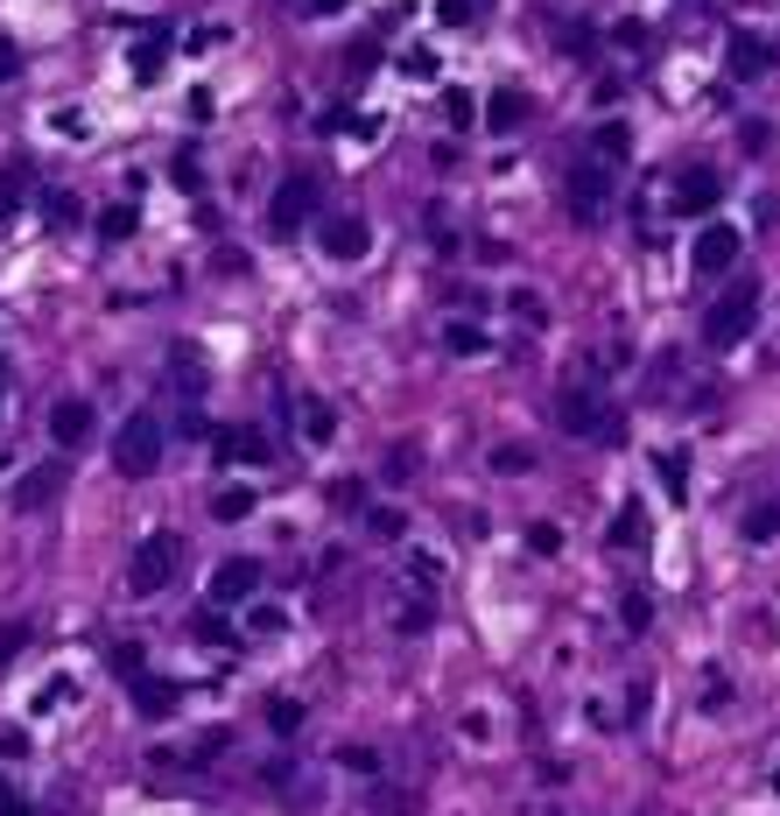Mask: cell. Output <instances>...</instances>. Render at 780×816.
I'll list each match as a JSON object with an SVG mask.
<instances>
[{
  "instance_id": "obj_42",
  "label": "cell",
  "mask_w": 780,
  "mask_h": 816,
  "mask_svg": "<svg viewBox=\"0 0 780 816\" xmlns=\"http://www.w3.org/2000/svg\"><path fill=\"white\" fill-rule=\"evenodd\" d=\"M352 0H302V14H310V22H323V14H345Z\"/></svg>"
},
{
  "instance_id": "obj_38",
  "label": "cell",
  "mask_w": 780,
  "mask_h": 816,
  "mask_svg": "<svg viewBox=\"0 0 780 816\" xmlns=\"http://www.w3.org/2000/svg\"><path fill=\"white\" fill-rule=\"evenodd\" d=\"M513 310H521V317H527V325H542V317H548V310H542V296H535V289H513Z\"/></svg>"
},
{
  "instance_id": "obj_4",
  "label": "cell",
  "mask_w": 780,
  "mask_h": 816,
  "mask_svg": "<svg viewBox=\"0 0 780 816\" xmlns=\"http://www.w3.org/2000/svg\"><path fill=\"white\" fill-rule=\"evenodd\" d=\"M563 198H569V219H584V225H598L605 212H612V162H569V177H563Z\"/></svg>"
},
{
  "instance_id": "obj_1",
  "label": "cell",
  "mask_w": 780,
  "mask_h": 816,
  "mask_svg": "<svg viewBox=\"0 0 780 816\" xmlns=\"http://www.w3.org/2000/svg\"><path fill=\"white\" fill-rule=\"evenodd\" d=\"M177 557H183V542L169 536V528H148V536L135 542V557H127V592L135 598H156L169 577H177Z\"/></svg>"
},
{
  "instance_id": "obj_40",
  "label": "cell",
  "mask_w": 780,
  "mask_h": 816,
  "mask_svg": "<svg viewBox=\"0 0 780 816\" xmlns=\"http://www.w3.org/2000/svg\"><path fill=\"white\" fill-rule=\"evenodd\" d=\"M394 626H402V634H423V626H429V598H415V605H408V613L394 619Z\"/></svg>"
},
{
  "instance_id": "obj_11",
  "label": "cell",
  "mask_w": 780,
  "mask_h": 816,
  "mask_svg": "<svg viewBox=\"0 0 780 816\" xmlns=\"http://www.w3.org/2000/svg\"><path fill=\"white\" fill-rule=\"evenodd\" d=\"M50 444L64 451V458H71V451H85L92 444V402H56L50 409Z\"/></svg>"
},
{
  "instance_id": "obj_5",
  "label": "cell",
  "mask_w": 780,
  "mask_h": 816,
  "mask_svg": "<svg viewBox=\"0 0 780 816\" xmlns=\"http://www.w3.org/2000/svg\"><path fill=\"white\" fill-rule=\"evenodd\" d=\"M556 423L569 436H619V415L605 409V394H591V388H563L556 394Z\"/></svg>"
},
{
  "instance_id": "obj_7",
  "label": "cell",
  "mask_w": 780,
  "mask_h": 816,
  "mask_svg": "<svg viewBox=\"0 0 780 816\" xmlns=\"http://www.w3.org/2000/svg\"><path fill=\"white\" fill-rule=\"evenodd\" d=\"M317 198H323V183H317V177H289V183H281V191H275V204H268V225H275L281 240H289L296 225L317 212Z\"/></svg>"
},
{
  "instance_id": "obj_41",
  "label": "cell",
  "mask_w": 780,
  "mask_h": 816,
  "mask_svg": "<svg viewBox=\"0 0 780 816\" xmlns=\"http://www.w3.org/2000/svg\"><path fill=\"white\" fill-rule=\"evenodd\" d=\"M14 71H22V50H14V43H8V35H0V85H8V78H14Z\"/></svg>"
},
{
  "instance_id": "obj_26",
  "label": "cell",
  "mask_w": 780,
  "mask_h": 816,
  "mask_svg": "<svg viewBox=\"0 0 780 816\" xmlns=\"http://www.w3.org/2000/svg\"><path fill=\"white\" fill-rule=\"evenodd\" d=\"M43 219L56 225V233H71V225H78V219H85V204H78V198H71V191H50V204H43Z\"/></svg>"
},
{
  "instance_id": "obj_17",
  "label": "cell",
  "mask_w": 780,
  "mask_h": 816,
  "mask_svg": "<svg viewBox=\"0 0 780 816\" xmlns=\"http://www.w3.org/2000/svg\"><path fill=\"white\" fill-rule=\"evenodd\" d=\"M527 113H535V106H527V92H492V99H485V120H492V135H513V127H521Z\"/></svg>"
},
{
  "instance_id": "obj_35",
  "label": "cell",
  "mask_w": 780,
  "mask_h": 816,
  "mask_svg": "<svg viewBox=\"0 0 780 816\" xmlns=\"http://www.w3.org/2000/svg\"><path fill=\"white\" fill-rule=\"evenodd\" d=\"M746 536H752V542H773V536H780V515H773V507H759V515L746 521Z\"/></svg>"
},
{
  "instance_id": "obj_14",
  "label": "cell",
  "mask_w": 780,
  "mask_h": 816,
  "mask_svg": "<svg viewBox=\"0 0 780 816\" xmlns=\"http://www.w3.org/2000/svg\"><path fill=\"white\" fill-rule=\"evenodd\" d=\"M177 697H183V690H177V682H169V676H148V669L135 676V711L148 718V725H156V718H169V711H177Z\"/></svg>"
},
{
  "instance_id": "obj_31",
  "label": "cell",
  "mask_w": 780,
  "mask_h": 816,
  "mask_svg": "<svg viewBox=\"0 0 780 816\" xmlns=\"http://www.w3.org/2000/svg\"><path fill=\"white\" fill-rule=\"evenodd\" d=\"M366 528H373L380 542H402V536H408V515H394V507H373V515H366Z\"/></svg>"
},
{
  "instance_id": "obj_18",
  "label": "cell",
  "mask_w": 780,
  "mask_h": 816,
  "mask_svg": "<svg viewBox=\"0 0 780 816\" xmlns=\"http://www.w3.org/2000/svg\"><path fill=\"white\" fill-rule=\"evenodd\" d=\"M591 156L598 162H626V156H633V135H626V120H605V127H591Z\"/></svg>"
},
{
  "instance_id": "obj_23",
  "label": "cell",
  "mask_w": 780,
  "mask_h": 816,
  "mask_svg": "<svg viewBox=\"0 0 780 816\" xmlns=\"http://www.w3.org/2000/svg\"><path fill=\"white\" fill-rule=\"evenodd\" d=\"M302 436H310V444H331V436H338L331 402H302Z\"/></svg>"
},
{
  "instance_id": "obj_34",
  "label": "cell",
  "mask_w": 780,
  "mask_h": 816,
  "mask_svg": "<svg viewBox=\"0 0 780 816\" xmlns=\"http://www.w3.org/2000/svg\"><path fill=\"white\" fill-rule=\"evenodd\" d=\"M373 56H380V43H373V35H359V43H352V56H345V71H352V78H366V71H373Z\"/></svg>"
},
{
  "instance_id": "obj_39",
  "label": "cell",
  "mask_w": 780,
  "mask_h": 816,
  "mask_svg": "<svg viewBox=\"0 0 780 816\" xmlns=\"http://www.w3.org/2000/svg\"><path fill=\"white\" fill-rule=\"evenodd\" d=\"M246 626H254V634H275V626H281V605H254Z\"/></svg>"
},
{
  "instance_id": "obj_25",
  "label": "cell",
  "mask_w": 780,
  "mask_h": 816,
  "mask_svg": "<svg viewBox=\"0 0 780 816\" xmlns=\"http://www.w3.org/2000/svg\"><path fill=\"white\" fill-rule=\"evenodd\" d=\"M612 542H619V549H640V542H647V515H640L633 500L619 507V521H612Z\"/></svg>"
},
{
  "instance_id": "obj_45",
  "label": "cell",
  "mask_w": 780,
  "mask_h": 816,
  "mask_svg": "<svg viewBox=\"0 0 780 816\" xmlns=\"http://www.w3.org/2000/svg\"><path fill=\"white\" fill-rule=\"evenodd\" d=\"M773 788H780V761H773Z\"/></svg>"
},
{
  "instance_id": "obj_29",
  "label": "cell",
  "mask_w": 780,
  "mask_h": 816,
  "mask_svg": "<svg viewBox=\"0 0 780 816\" xmlns=\"http://www.w3.org/2000/svg\"><path fill=\"white\" fill-rule=\"evenodd\" d=\"M654 465H661V486H669L675 500H682V492H690V458H682V451H661Z\"/></svg>"
},
{
  "instance_id": "obj_20",
  "label": "cell",
  "mask_w": 780,
  "mask_h": 816,
  "mask_svg": "<svg viewBox=\"0 0 780 816\" xmlns=\"http://www.w3.org/2000/svg\"><path fill=\"white\" fill-rule=\"evenodd\" d=\"M254 507H260L254 486H218V492H212V515H218V521H246Z\"/></svg>"
},
{
  "instance_id": "obj_37",
  "label": "cell",
  "mask_w": 780,
  "mask_h": 816,
  "mask_svg": "<svg viewBox=\"0 0 780 816\" xmlns=\"http://www.w3.org/2000/svg\"><path fill=\"white\" fill-rule=\"evenodd\" d=\"M591 43H598V29H591V22H569V29H563V50H577V56H584Z\"/></svg>"
},
{
  "instance_id": "obj_30",
  "label": "cell",
  "mask_w": 780,
  "mask_h": 816,
  "mask_svg": "<svg viewBox=\"0 0 780 816\" xmlns=\"http://www.w3.org/2000/svg\"><path fill=\"white\" fill-rule=\"evenodd\" d=\"M619 619H626V634H647V626H654V598H647V592H626Z\"/></svg>"
},
{
  "instance_id": "obj_16",
  "label": "cell",
  "mask_w": 780,
  "mask_h": 816,
  "mask_svg": "<svg viewBox=\"0 0 780 816\" xmlns=\"http://www.w3.org/2000/svg\"><path fill=\"white\" fill-rule=\"evenodd\" d=\"M162 64H169V29H148L141 43H135V78H141V85H156V78H162Z\"/></svg>"
},
{
  "instance_id": "obj_6",
  "label": "cell",
  "mask_w": 780,
  "mask_h": 816,
  "mask_svg": "<svg viewBox=\"0 0 780 816\" xmlns=\"http://www.w3.org/2000/svg\"><path fill=\"white\" fill-rule=\"evenodd\" d=\"M64 479H71V465H64V451H56L50 465H29L22 479L8 486V507H14V515H43L56 492H64Z\"/></svg>"
},
{
  "instance_id": "obj_15",
  "label": "cell",
  "mask_w": 780,
  "mask_h": 816,
  "mask_svg": "<svg viewBox=\"0 0 780 816\" xmlns=\"http://www.w3.org/2000/svg\"><path fill=\"white\" fill-rule=\"evenodd\" d=\"M717 198H725V183H717L710 169H696V177H682V183H675V204H682V212H690V219L717 212Z\"/></svg>"
},
{
  "instance_id": "obj_2",
  "label": "cell",
  "mask_w": 780,
  "mask_h": 816,
  "mask_svg": "<svg viewBox=\"0 0 780 816\" xmlns=\"http://www.w3.org/2000/svg\"><path fill=\"white\" fill-rule=\"evenodd\" d=\"M752 325H759V289H752V282H738L731 296H717L710 310H703V346L731 352L738 338H752Z\"/></svg>"
},
{
  "instance_id": "obj_8",
  "label": "cell",
  "mask_w": 780,
  "mask_h": 816,
  "mask_svg": "<svg viewBox=\"0 0 780 816\" xmlns=\"http://www.w3.org/2000/svg\"><path fill=\"white\" fill-rule=\"evenodd\" d=\"M738 225H703L696 233V246H690V261H696V275H725V268H738Z\"/></svg>"
},
{
  "instance_id": "obj_28",
  "label": "cell",
  "mask_w": 780,
  "mask_h": 816,
  "mask_svg": "<svg viewBox=\"0 0 780 816\" xmlns=\"http://www.w3.org/2000/svg\"><path fill=\"white\" fill-rule=\"evenodd\" d=\"M106 661H113V676H127V682H135V676L148 669V655H141V640H113V655H106Z\"/></svg>"
},
{
  "instance_id": "obj_12",
  "label": "cell",
  "mask_w": 780,
  "mask_h": 816,
  "mask_svg": "<svg viewBox=\"0 0 780 816\" xmlns=\"http://www.w3.org/2000/svg\"><path fill=\"white\" fill-rule=\"evenodd\" d=\"M268 451H275V444H268V430H260V423L218 430V458H225V465H233V458H239V465H268Z\"/></svg>"
},
{
  "instance_id": "obj_19",
  "label": "cell",
  "mask_w": 780,
  "mask_h": 816,
  "mask_svg": "<svg viewBox=\"0 0 780 816\" xmlns=\"http://www.w3.org/2000/svg\"><path fill=\"white\" fill-rule=\"evenodd\" d=\"M444 352H458V359H479V352H485V331H479V317H450V325H444Z\"/></svg>"
},
{
  "instance_id": "obj_3",
  "label": "cell",
  "mask_w": 780,
  "mask_h": 816,
  "mask_svg": "<svg viewBox=\"0 0 780 816\" xmlns=\"http://www.w3.org/2000/svg\"><path fill=\"white\" fill-rule=\"evenodd\" d=\"M162 444H169V436H162V415H127V423H120V436H113V465H120L127 471V479H148V471H156L162 465Z\"/></svg>"
},
{
  "instance_id": "obj_10",
  "label": "cell",
  "mask_w": 780,
  "mask_h": 816,
  "mask_svg": "<svg viewBox=\"0 0 780 816\" xmlns=\"http://www.w3.org/2000/svg\"><path fill=\"white\" fill-rule=\"evenodd\" d=\"M366 246H373V233H366V219H359V212L323 219V254H331V261H366Z\"/></svg>"
},
{
  "instance_id": "obj_24",
  "label": "cell",
  "mask_w": 780,
  "mask_h": 816,
  "mask_svg": "<svg viewBox=\"0 0 780 816\" xmlns=\"http://www.w3.org/2000/svg\"><path fill=\"white\" fill-rule=\"evenodd\" d=\"M485 8H492V0H436V22H444V29H471Z\"/></svg>"
},
{
  "instance_id": "obj_36",
  "label": "cell",
  "mask_w": 780,
  "mask_h": 816,
  "mask_svg": "<svg viewBox=\"0 0 780 816\" xmlns=\"http://www.w3.org/2000/svg\"><path fill=\"white\" fill-rule=\"evenodd\" d=\"M268 725H275L281 739H289V732L302 725V704H268Z\"/></svg>"
},
{
  "instance_id": "obj_43",
  "label": "cell",
  "mask_w": 780,
  "mask_h": 816,
  "mask_svg": "<svg viewBox=\"0 0 780 816\" xmlns=\"http://www.w3.org/2000/svg\"><path fill=\"white\" fill-rule=\"evenodd\" d=\"M0 816H29V803H22V795L8 788V774H0Z\"/></svg>"
},
{
  "instance_id": "obj_9",
  "label": "cell",
  "mask_w": 780,
  "mask_h": 816,
  "mask_svg": "<svg viewBox=\"0 0 780 816\" xmlns=\"http://www.w3.org/2000/svg\"><path fill=\"white\" fill-rule=\"evenodd\" d=\"M260 592V563L254 557H225L212 571V605H254Z\"/></svg>"
},
{
  "instance_id": "obj_33",
  "label": "cell",
  "mask_w": 780,
  "mask_h": 816,
  "mask_svg": "<svg viewBox=\"0 0 780 816\" xmlns=\"http://www.w3.org/2000/svg\"><path fill=\"white\" fill-rule=\"evenodd\" d=\"M444 113H450V127H471V120H479V99H471V92H450Z\"/></svg>"
},
{
  "instance_id": "obj_32",
  "label": "cell",
  "mask_w": 780,
  "mask_h": 816,
  "mask_svg": "<svg viewBox=\"0 0 780 816\" xmlns=\"http://www.w3.org/2000/svg\"><path fill=\"white\" fill-rule=\"evenodd\" d=\"M527 549H535V557H556V549H563V528H556V521H535V528H527Z\"/></svg>"
},
{
  "instance_id": "obj_22",
  "label": "cell",
  "mask_w": 780,
  "mask_h": 816,
  "mask_svg": "<svg viewBox=\"0 0 780 816\" xmlns=\"http://www.w3.org/2000/svg\"><path fill=\"white\" fill-rule=\"evenodd\" d=\"M485 465L500 471V479H521V471H535V451H527V444H500Z\"/></svg>"
},
{
  "instance_id": "obj_44",
  "label": "cell",
  "mask_w": 780,
  "mask_h": 816,
  "mask_svg": "<svg viewBox=\"0 0 780 816\" xmlns=\"http://www.w3.org/2000/svg\"><path fill=\"white\" fill-rule=\"evenodd\" d=\"M0 388H8V359H0Z\"/></svg>"
},
{
  "instance_id": "obj_21",
  "label": "cell",
  "mask_w": 780,
  "mask_h": 816,
  "mask_svg": "<svg viewBox=\"0 0 780 816\" xmlns=\"http://www.w3.org/2000/svg\"><path fill=\"white\" fill-rule=\"evenodd\" d=\"M135 233H141V212H135V204H106V212H99V240L120 246V240H135Z\"/></svg>"
},
{
  "instance_id": "obj_27",
  "label": "cell",
  "mask_w": 780,
  "mask_h": 816,
  "mask_svg": "<svg viewBox=\"0 0 780 816\" xmlns=\"http://www.w3.org/2000/svg\"><path fill=\"white\" fill-rule=\"evenodd\" d=\"M29 198V162H0V212Z\"/></svg>"
},
{
  "instance_id": "obj_13",
  "label": "cell",
  "mask_w": 780,
  "mask_h": 816,
  "mask_svg": "<svg viewBox=\"0 0 780 816\" xmlns=\"http://www.w3.org/2000/svg\"><path fill=\"white\" fill-rule=\"evenodd\" d=\"M725 71H731V78H767V71H773V43H759V35H731Z\"/></svg>"
}]
</instances>
